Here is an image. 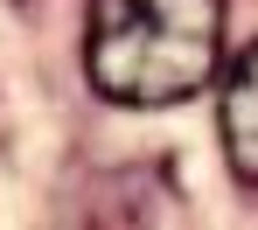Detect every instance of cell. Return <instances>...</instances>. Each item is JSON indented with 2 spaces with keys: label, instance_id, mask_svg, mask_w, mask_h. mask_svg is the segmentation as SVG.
<instances>
[{
  "label": "cell",
  "instance_id": "obj_1",
  "mask_svg": "<svg viewBox=\"0 0 258 230\" xmlns=\"http://www.w3.org/2000/svg\"><path fill=\"white\" fill-rule=\"evenodd\" d=\"M223 63V0H91L84 70L98 98L154 112L181 105Z\"/></svg>",
  "mask_w": 258,
  "mask_h": 230
},
{
  "label": "cell",
  "instance_id": "obj_2",
  "mask_svg": "<svg viewBox=\"0 0 258 230\" xmlns=\"http://www.w3.org/2000/svg\"><path fill=\"white\" fill-rule=\"evenodd\" d=\"M216 126H223V161H230V175L258 188V42L230 63Z\"/></svg>",
  "mask_w": 258,
  "mask_h": 230
}]
</instances>
